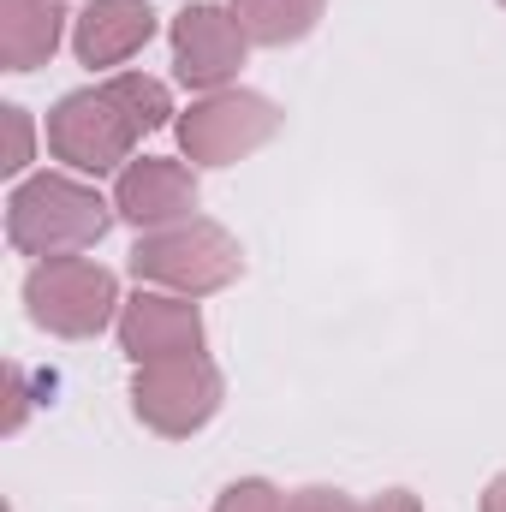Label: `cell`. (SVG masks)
Returning <instances> with one entry per match:
<instances>
[{
	"label": "cell",
	"instance_id": "cell-2",
	"mask_svg": "<svg viewBox=\"0 0 506 512\" xmlns=\"http://www.w3.org/2000/svg\"><path fill=\"white\" fill-rule=\"evenodd\" d=\"M114 221H120L114 197H102L78 173H30L6 197V239L18 256H36V262L96 251Z\"/></svg>",
	"mask_w": 506,
	"mask_h": 512
},
{
	"label": "cell",
	"instance_id": "cell-19",
	"mask_svg": "<svg viewBox=\"0 0 506 512\" xmlns=\"http://www.w3.org/2000/svg\"><path fill=\"white\" fill-rule=\"evenodd\" d=\"M501 6H506V0H501Z\"/></svg>",
	"mask_w": 506,
	"mask_h": 512
},
{
	"label": "cell",
	"instance_id": "cell-1",
	"mask_svg": "<svg viewBox=\"0 0 506 512\" xmlns=\"http://www.w3.org/2000/svg\"><path fill=\"white\" fill-rule=\"evenodd\" d=\"M173 96L149 72H114L102 84L66 90L48 108V155L78 179H108L137 161V143L149 131L173 126Z\"/></svg>",
	"mask_w": 506,
	"mask_h": 512
},
{
	"label": "cell",
	"instance_id": "cell-17",
	"mask_svg": "<svg viewBox=\"0 0 506 512\" xmlns=\"http://www.w3.org/2000/svg\"><path fill=\"white\" fill-rule=\"evenodd\" d=\"M24 411H30V393H24V370H12V411H6V429H24Z\"/></svg>",
	"mask_w": 506,
	"mask_h": 512
},
{
	"label": "cell",
	"instance_id": "cell-15",
	"mask_svg": "<svg viewBox=\"0 0 506 512\" xmlns=\"http://www.w3.org/2000/svg\"><path fill=\"white\" fill-rule=\"evenodd\" d=\"M286 512H364L346 489H328V483H304L286 495Z\"/></svg>",
	"mask_w": 506,
	"mask_h": 512
},
{
	"label": "cell",
	"instance_id": "cell-8",
	"mask_svg": "<svg viewBox=\"0 0 506 512\" xmlns=\"http://www.w3.org/2000/svg\"><path fill=\"white\" fill-rule=\"evenodd\" d=\"M120 352L131 364H161V358H197L209 346V328H203V310L197 298H179V292H161V286H137L126 304H120Z\"/></svg>",
	"mask_w": 506,
	"mask_h": 512
},
{
	"label": "cell",
	"instance_id": "cell-7",
	"mask_svg": "<svg viewBox=\"0 0 506 512\" xmlns=\"http://www.w3.org/2000/svg\"><path fill=\"white\" fill-rule=\"evenodd\" d=\"M167 42H173V78L197 96H215V90H233L245 54L256 42L245 36L239 12L233 6H215V0H191L173 12L167 24Z\"/></svg>",
	"mask_w": 506,
	"mask_h": 512
},
{
	"label": "cell",
	"instance_id": "cell-10",
	"mask_svg": "<svg viewBox=\"0 0 506 512\" xmlns=\"http://www.w3.org/2000/svg\"><path fill=\"white\" fill-rule=\"evenodd\" d=\"M155 36V6L149 0H90L72 18V54L90 72H114L131 54H143Z\"/></svg>",
	"mask_w": 506,
	"mask_h": 512
},
{
	"label": "cell",
	"instance_id": "cell-13",
	"mask_svg": "<svg viewBox=\"0 0 506 512\" xmlns=\"http://www.w3.org/2000/svg\"><path fill=\"white\" fill-rule=\"evenodd\" d=\"M215 512H286V495L268 477H239L215 495Z\"/></svg>",
	"mask_w": 506,
	"mask_h": 512
},
{
	"label": "cell",
	"instance_id": "cell-6",
	"mask_svg": "<svg viewBox=\"0 0 506 512\" xmlns=\"http://www.w3.org/2000/svg\"><path fill=\"white\" fill-rule=\"evenodd\" d=\"M280 108L256 90H215V96H197L179 120H173V137H179V155L191 167H233L256 155L262 143H274L280 131Z\"/></svg>",
	"mask_w": 506,
	"mask_h": 512
},
{
	"label": "cell",
	"instance_id": "cell-4",
	"mask_svg": "<svg viewBox=\"0 0 506 512\" xmlns=\"http://www.w3.org/2000/svg\"><path fill=\"white\" fill-rule=\"evenodd\" d=\"M120 274L96 256H48L24 274V310L54 340H96L108 322H120Z\"/></svg>",
	"mask_w": 506,
	"mask_h": 512
},
{
	"label": "cell",
	"instance_id": "cell-12",
	"mask_svg": "<svg viewBox=\"0 0 506 512\" xmlns=\"http://www.w3.org/2000/svg\"><path fill=\"white\" fill-rule=\"evenodd\" d=\"M227 6L239 12V24H245V36L256 48H292L328 12V0H227Z\"/></svg>",
	"mask_w": 506,
	"mask_h": 512
},
{
	"label": "cell",
	"instance_id": "cell-5",
	"mask_svg": "<svg viewBox=\"0 0 506 512\" xmlns=\"http://www.w3.org/2000/svg\"><path fill=\"white\" fill-rule=\"evenodd\" d=\"M227 399L221 370L209 364V352L197 358H161V364H137L131 376V417L161 435V441H191L215 423Z\"/></svg>",
	"mask_w": 506,
	"mask_h": 512
},
{
	"label": "cell",
	"instance_id": "cell-9",
	"mask_svg": "<svg viewBox=\"0 0 506 512\" xmlns=\"http://www.w3.org/2000/svg\"><path fill=\"white\" fill-rule=\"evenodd\" d=\"M203 203V185H197V167L173 161V155H137L126 173H114V209L120 221L137 233H161V227H179L191 221Z\"/></svg>",
	"mask_w": 506,
	"mask_h": 512
},
{
	"label": "cell",
	"instance_id": "cell-11",
	"mask_svg": "<svg viewBox=\"0 0 506 512\" xmlns=\"http://www.w3.org/2000/svg\"><path fill=\"white\" fill-rule=\"evenodd\" d=\"M66 0H0V72H36L66 42Z\"/></svg>",
	"mask_w": 506,
	"mask_h": 512
},
{
	"label": "cell",
	"instance_id": "cell-16",
	"mask_svg": "<svg viewBox=\"0 0 506 512\" xmlns=\"http://www.w3.org/2000/svg\"><path fill=\"white\" fill-rule=\"evenodd\" d=\"M364 512H423V501L411 489H381L376 501H364Z\"/></svg>",
	"mask_w": 506,
	"mask_h": 512
},
{
	"label": "cell",
	"instance_id": "cell-3",
	"mask_svg": "<svg viewBox=\"0 0 506 512\" xmlns=\"http://www.w3.org/2000/svg\"><path fill=\"white\" fill-rule=\"evenodd\" d=\"M126 268L137 286H161V292H179V298H209V292H227L245 274V245L221 221L191 215L179 227L137 233Z\"/></svg>",
	"mask_w": 506,
	"mask_h": 512
},
{
	"label": "cell",
	"instance_id": "cell-14",
	"mask_svg": "<svg viewBox=\"0 0 506 512\" xmlns=\"http://www.w3.org/2000/svg\"><path fill=\"white\" fill-rule=\"evenodd\" d=\"M6 114V131H12V149H6V173L12 179H30V161H36V120H30V108H18V102H6L0 108Z\"/></svg>",
	"mask_w": 506,
	"mask_h": 512
},
{
	"label": "cell",
	"instance_id": "cell-18",
	"mask_svg": "<svg viewBox=\"0 0 506 512\" xmlns=\"http://www.w3.org/2000/svg\"><path fill=\"white\" fill-rule=\"evenodd\" d=\"M477 512H506V471L483 489V507H477Z\"/></svg>",
	"mask_w": 506,
	"mask_h": 512
}]
</instances>
